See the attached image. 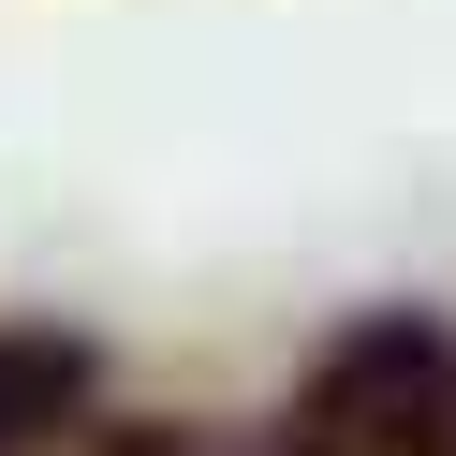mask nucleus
<instances>
[{"label":"nucleus","mask_w":456,"mask_h":456,"mask_svg":"<svg viewBox=\"0 0 456 456\" xmlns=\"http://www.w3.org/2000/svg\"><path fill=\"white\" fill-rule=\"evenodd\" d=\"M103 412V338L89 324H0V456H60Z\"/></svg>","instance_id":"obj_2"},{"label":"nucleus","mask_w":456,"mask_h":456,"mask_svg":"<svg viewBox=\"0 0 456 456\" xmlns=\"http://www.w3.org/2000/svg\"><path fill=\"white\" fill-rule=\"evenodd\" d=\"M265 456H456V324L442 309H368L309 354Z\"/></svg>","instance_id":"obj_1"}]
</instances>
